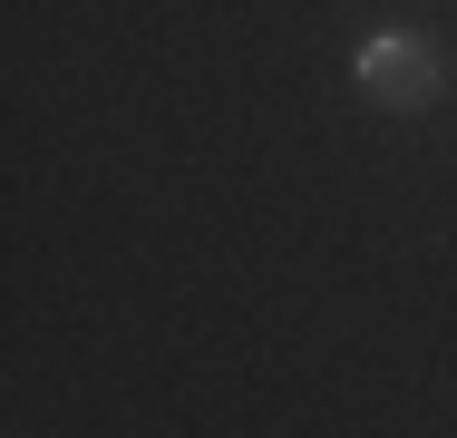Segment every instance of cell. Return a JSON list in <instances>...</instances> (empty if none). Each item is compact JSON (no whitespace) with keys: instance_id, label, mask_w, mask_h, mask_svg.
I'll list each match as a JSON object with an SVG mask.
<instances>
[{"instance_id":"1","label":"cell","mask_w":457,"mask_h":438,"mask_svg":"<svg viewBox=\"0 0 457 438\" xmlns=\"http://www.w3.org/2000/svg\"><path fill=\"white\" fill-rule=\"evenodd\" d=\"M361 88H370V107H389V117H419V107H438V88H448V59H438L419 29H370V39H361Z\"/></svg>"}]
</instances>
